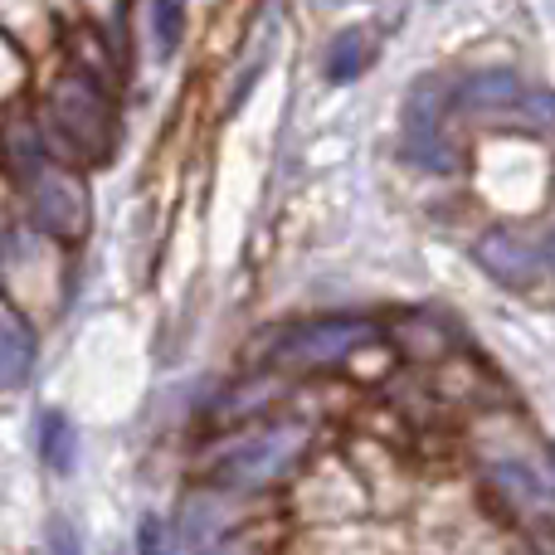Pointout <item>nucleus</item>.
<instances>
[{"instance_id":"f257e3e1","label":"nucleus","mask_w":555,"mask_h":555,"mask_svg":"<svg viewBox=\"0 0 555 555\" xmlns=\"http://www.w3.org/2000/svg\"><path fill=\"white\" fill-rule=\"evenodd\" d=\"M307 443H312V429H307L302 420L263 424V429L244 434L240 443H230V449L210 463V482L220 492H263L302 463Z\"/></svg>"},{"instance_id":"f03ea898","label":"nucleus","mask_w":555,"mask_h":555,"mask_svg":"<svg viewBox=\"0 0 555 555\" xmlns=\"http://www.w3.org/2000/svg\"><path fill=\"white\" fill-rule=\"evenodd\" d=\"M44 113H49V132L64 142V152L88 156V162H103L113 152V137H117L113 107H107V98L88 78H78V74L59 78L49 88Z\"/></svg>"},{"instance_id":"7ed1b4c3","label":"nucleus","mask_w":555,"mask_h":555,"mask_svg":"<svg viewBox=\"0 0 555 555\" xmlns=\"http://www.w3.org/2000/svg\"><path fill=\"white\" fill-rule=\"evenodd\" d=\"M25 205H29V220H35L44 234H54V240H83L88 191L74 171L35 162L25 171Z\"/></svg>"},{"instance_id":"20e7f679","label":"nucleus","mask_w":555,"mask_h":555,"mask_svg":"<svg viewBox=\"0 0 555 555\" xmlns=\"http://www.w3.org/2000/svg\"><path fill=\"white\" fill-rule=\"evenodd\" d=\"M375 336L371 322L361 317H317V322H302L273 346V365H287V371H322V365H336L365 346Z\"/></svg>"},{"instance_id":"39448f33","label":"nucleus","mask_w":555,"mask_h":555,"mask_svg":"<svg viewBox=\"0 0 555 555\" xmlns=\"http://www.w3.org/2000/svg\"><path fill=\"white\" fill-rule=\"evenodd\" d=\"M478 269L488 278H498L502 287L512 293H531L541 278L551 273V244L546 234H531V230H488L473 249Z\"/></svg>"},{"instance_id":"423d86ee","label":"nucleus","mask_w":555,"mask_h":555,"mask_svg":"<svg viewBox=\"0 0 555 555\" xmlns=\"http://www.w3.org/2000/svg\"><path fill=\"white\" fill-rule=\"evenodd\" d=\"M404 156L424 171H453V152L443 142V88L439 78H420L404 98Z\"/></svg>"},{"instance_id":"0eeeda50","label":"nucleus","mask_w":555,"mask_h":555,"mask_svg":"<svg viewBox=\"0 0 555 555\" xmlns=\"http://www.w3.org/2000/svg\"><path fill=\"white\" fill-rule=\"evenodd\" d=\"M488 482H492V492H498L502 502H512V507L521 512V517H527V512L546 517L551 492H546V482H541L537 473L527 468V463H492V468H488Z\"/></svg>"},{"instance_id":"6e6552de","label":"nucleus","mask_w":555,"mask_h":555,"mask_svg":"<svg viewBox=\"0 0 555 555\" xmlns=\"http://www.w3.org/2000/svg\"><path fill=\"white\" fill-rule=\"evenodd\" d=\"M521 98H527V88H521V78L512 68H488V74L463 83L459 103L468 113H502V107H521Z\"/></svg>"},{"instance_id":"1a4fd4ad","label":"nucleus","mask_w":555,"mask_h":555,"mask_svg":"<svg viewBox=\"0 0 555 555\" xmlns=\"http://www.w3.org/2000/svg\"><path fill=\"white\" fill-rule=\"evenodd\" d=\"M35 365V336L15 312H0V390H15Z\"/></svg>"},{"instance_id":"9d476101","label":"nucleus","mask_w":555,"mask_h":555,"mask_svg":"<svg viewBox=\"0 0 555 555\" xmlns=\"http://www.w3.org/2000/svg\"><path fill=\"white\" fill-rule=\"evenodd\" d=\"M39 453L54 473H74V459H78V429L64 410H49L44 424H39Z\"/></svg>"},{"instance_id":"9b49d317","label":"nucleus","mask_w":555,"mask_h":555,"mask_svg":"<svg viewBox=\"0 0 555 555\" xmlns=\"http://www.w3.org/2000/svg\"><path fill=\"white\" fill-rule=\"evenodd\" d=\"M365 64H371V39H365V29H341V35L332 39V49H326V78H332V83H351Z\"/></svg>"},{"instance_id":"f8f14e48","label":"nucleus","mask_w":555,"mask_h":555,"mask_svg":"<svg viewBox=\"0 0 555 555\" xmlns=\"http://www.w3.org/2000/svg\"><path fill=\"white\" fill-rule=\"evenodd\" d=\"M152 29H156V44L171 54L185 29V0H152Z\"/></svg>"},{"instance_id":"ddd939ff","label":"nucleus","mask_w":555,"mask_h":555,"mask_svg":"<svg viewBox=\"0 0 555 555\" xmlns=\"http://www.w3.org/2000/svg\"><path fill=\"white\" fill-rule=\"evenodd\" d=\"M137 551H142V555H171V531L162 527V517H142V531H137Z\"/></svg>"},{"instance_id":"4468645a","label":"nucleus","mask_w":555,"mask_h":555,"mask_svg":"<svg viewBox=\"0 0 555 555\" xmlns=\"http://www.w3.org/2000/svg\"><path fill=\"white\" fill-rule=\"evenodd\" d=\"M263 551H269V537H220L201 555H263Z\"/></svg>"},{"instance_id":"2eb2a0df","label":"nucleus","mask_w":555,"mask_h":555,"mask_svg":"<svg viewBox=\"0 0 555 555\" xmlns=\"http://www.w3.org/2000/svg\"><path fill=\"white\" fill-rule=\"evenodd\" d=\"M44 546H49V555H78V537H74V527H68L64 517H54V521H49Z\"/></svg>"},{"instance_id":"dca6fc26","label":"nucleus","mask_w":555,"mask_h":555,"mask_svg":"<svg viewBox=\"0 0 555 555\" xmlns=\"http://www.w3.org/2000/svg\"><path fill=\"white\" fill-rule=\"evenodd\" d=\"M0 312H10V307H5V302H0Z\"/></svg>"},{"instance_id":"f3484780","label":"nucleus","mask_w":555,"mask_h":555,"mask_svg":"<svg viewBox=\"0 0 555 555\" xmlns=\"http://www.w3.org/2000/svg\"><path fill=\"white\" fill-rule=\"evenodd\" d=\"M107 555H122V551H107Z\"/></svg>"}]
</instances>
